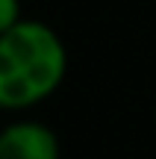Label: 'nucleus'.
Masks as SVG:
<instances>
[{
    "instance_id": "1",
    "label": "nucleus",
    "mask_w": 156,
    "mask_h": 159,
    "mask_svg": "<svg viewBox=\"0 0 156 159\" xmlns=\"http://www.w3.org/2000/svg\"><path fill=\"white\" fill-rule=\"evenodd\" d=\"M68 77V47L44 21L24 18L0 35V109L27 112L59 91Z\"/></svg>"
},
{
    "instance_id": "2",
    "label": "nucleus",
    "mask_w": 156,
    "mask_h": 159,
    "mask_svg": "<svg viewBox=\"0 0 156 159\" xmlns=\"http://www.w3.org/2000/svg\"><path fill=\"white\" fill-rule=\"evenodd\" d=\"M0 159H62V144L47 124L21 118L0 130Z\"/></svg>"
},
{
    "instance_id": "3",
    "label": "nucleus",
    "mask_w": 156,
    "mask_h": 159,
    "mask_svg": "<svg viewBox=\"0 0 156 159\" xmlns=\"http://www.w3.org/2000/svg\"><path fill=\"white\" fill-rule=\"evenodd\" d=\"M18 21H24L21 0H0V35L9 33Z\"/></svg>"
}]
</instances>
